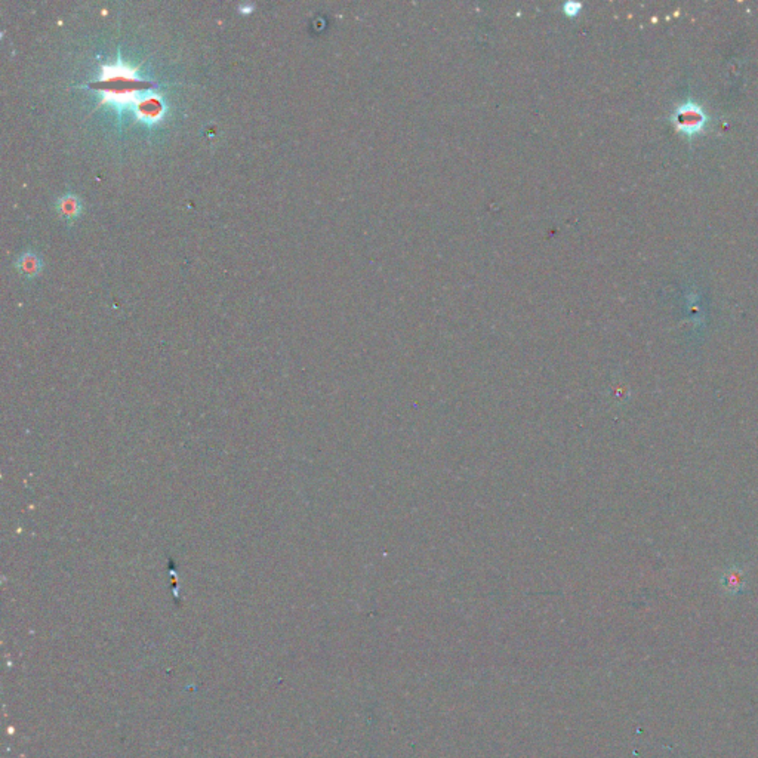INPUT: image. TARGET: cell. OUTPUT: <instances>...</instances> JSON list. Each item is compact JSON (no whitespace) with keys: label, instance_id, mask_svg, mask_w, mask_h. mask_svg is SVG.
<instances>
[{"label":"cell","instance_id":"6da1fadb","mask_svg":"<svg viewBox=\"0 0 758 758\" xmlns=\"http://www.w3.org/2000/svg\"><path fill=\"white\" fill-rule=\"evenodd\" d=\"M156 87L151 82L141 80L137 70L118 60L113 65H104L101 77L91 84V88L101 91L103 103L111 104L114 108L122 110L132 107L134 111L150 92L146 89Z\"/></svg>","mask_w":758,"mask_h":758},{"label":"cell","instance_id":"7a4b0ae2","mask_svg":"<svg viewBox=\"0 0 758 758\" xmlns=\"http://www.w3.org/2000/svg\"><path fill=\"white\" fill-rule=\"evenodd\" d=\"M676 130L688 138H693L705 130L708 123V116L704 108L696 103H683L680 104L671 116Z\"/></svg>","mask_w":758,"mask_h":758},{"label":"cell","instance_id":"3957f363","mask_svg":"<svg viewBox=\"0 0 758 758\" xmlns=\"http://www.w3.org/2000/svg\"><path fill=\"white\" fill-rule=\"evenodd\" d=\"M165 110H166V106L163 103V99L157 94L150 92L137 107L135 114L139 120H144L149 125H154L159 120H162Z\"/></svg>","mask_w":758,"mask_h":758},{"label":"cell","instance_id":"277c9868","mask_svg":"<svg viewBox=\"0 0 758 758\" xmlns=\"http://www.w3.org/2000/svg\"><path fill=\"white\" fill-rule=\"evenodd\" d=\"M745 583H747V574L739 566L727 567L720 578L721 588L728 595L740 594L743 590H745Z\"/></svg>","mask_w":758,"mask_h":758},{"label":"cell","instance_id":"5b68a950","mask_svg":"<svg viewBox=\"0 0 758 758\" xmlns=\"http://www.w3.org/2000/svg\"><path fill=\"white\" fill-rule=\"evenodd\" d=\"M58 209L64 218L75 220L76 217H79L80 209H82L80 200L75 194H67L60 200Z\"/></svg>","mask_w":758,"mask_h":758},{"label":"cell","instance_id":"8992f818","mask_svg":"<svg viewBox=\"0 0 758 758\" xmlns=\"http://www.w3.org/2000/svg\"><path fill=\"white\" fill-rule=\"evenodd\" d=\"M18 268L25 276H36L40 271V261L34 253H24L18 261Z\"/></svg>","mask_w":758,"mask_h":758},{"label":"cell","instance_id":"52a82bcc","mask_svg":"<svg viewBox=\"0 0 758 758\" xmlns=\"http://www.w3.org/2000/svg\"><path fill=\"white\" fill-rule=\"evenodd\" d=\"M239 12L240 13H251L253 11V5H249V4H245V5H240L239 8Z\"/></svg>","mask_w":758,"mask_h":758}]
</instances>
